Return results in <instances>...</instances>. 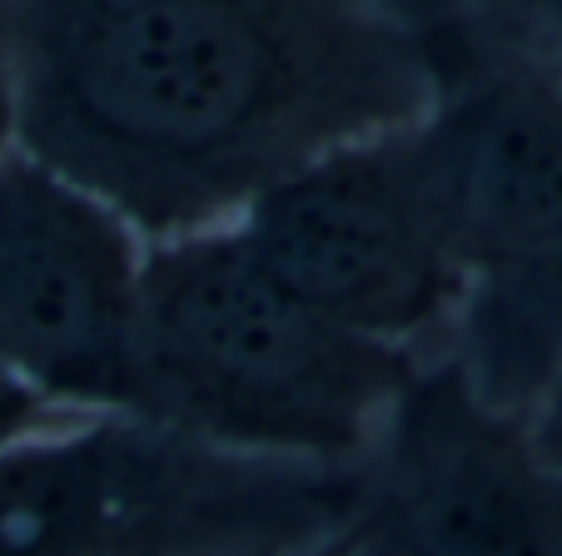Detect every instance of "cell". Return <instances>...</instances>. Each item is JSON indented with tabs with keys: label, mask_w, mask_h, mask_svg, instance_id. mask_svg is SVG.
<instances>
[{
	"label": "cell",
	"mask_w": 562,
	"mask_h": 556,
	"mask_svg": "<svg viewBox=\"0 0 562 556\" xmlns=\"http://www.w3.org/2000/svg\"><path fill=\"white\" fill-rule=\"evenodd\" d=\"M249 556H353V552H349V542H344V532L334 526V532L308 536V542H294V546H265V552H249Z\"/></svg>",
	"instance_id": "cell-11"
},
{
	"label": "cell",
	"mask_w": 562,
	"mask_h": 556,
	"mask_svg": "<svg viewBox=\"0 0 562 556\" xmlns=\"http://www.w3.org/2000/svg\"><path fill=\"white\" fill-rule=\"evenodd\" d=\"M483 21L562 84V0H473Z\"/></svg>",
	"instance_id": "cell-8"
},
{
	"label": "cell",
	"mask_w": 562,
	"mask_h": 556,
	"mask_svg": "<svg viewBox=\"0 0 562 556\" xmlns=\"http://www.w3.org/2000/svg\"><path fill=\"white\" fill-rule=\"evenodd\" d=\"M339 532L353 556H562V467L532 412L483 398L443 353L353 457Z\"/></svg>",
	"instance_id": "cell-6"
},
{
	"label": "cell",
	"mask_w": 562,
	"mask_h": 556,
	"mask_svg": "<svg viewBox=\"0 0 562 556\" xmlns=\"http://www.w3.org/2000/svg\"><path fill=\"white\" fill-rule=\"evenodd\" d=\"M532 432H538L542 452L562 467V373L552 378V388L542 393V402L532 408Z\"/></svg>",
	"instance_id": "cell-10"
},
{
	"label": "cell",
	"mask_w": 562,
	"mask_h": 556,
	"mask_svg": "<svg viewBox=\"0 0 562 556\" xmlns=\"http://www.w3.org/2000/svg\"><path fill=\"white\" fill-rule=\"evenodd\" d=\"M234 224L334 324L414 353L428 333H453L468 263L424 110L314 155Z\"/></svg>",
	"instance_id": "cell-5"
},
{
	"label": "cell",
	"mask_w": 562,
	"mask_h": 556,
	"mask_svg": "<svg viewBox=\"0 0 562 556\" xmlns=\"http://www.w3.org/2000/svg\"><path fill=\"white\" fill-rule=\"evenodd\" d=\"M149 239L65 169L0 155V358L60 412H125Z\"/></svg>",
	"instance_id": "cell-7"
},
{
	"label": "cell",
	"mask_w": 562,
	"mask_h": 556,
	"mask_svg": "<svg viewBox=\"0 0 562 556\" xmlns=\"http://www.w3.org/2000/svg\"><path fill=\"white\" fill-rule=\"evenodd\" d=\"M414 31L463 234L468 294L448 333L477 393L532 412L562 373V84L473 0H383Z\"/></svg>",
	"instance_id": "cell-3"
},
{
	"label": "cell",
	"mask_w": 562,
	"mask_h": 556,
	"mask_svg": "<svg viewBox=\"0 0 562 556\" xmlns=\"http://www.w3.org/2000/svg\"><path fill=\"white\" fill-rule=\"evenodd\" d=\"M15 145V90H11V65L0 50V155Z\"/></svg>",
	"instance_id": "cell-12"
},
{
	"label": "cell",
	"mask_w": 562,
	"mask_h": 556,
	"mask_svg": "<svg viewBox=\"0 0 562 556\" xmlns=\"http://www.w3.org/2000/svg\"><path fill=\"white\" fill-rule=\"evenodd\" d=\"M15 145L149 243L229 224L314 155L428 105L383 0H11Z\"/></svg>",
	"instance_id": "cell-1"
},
{
	"label": "cell",
	"mask_w": 562,
	"mask_h": 556,
	"mask_svg": "<svg viewBox=\"0 0 562 556\" xmlns=\"http://www.w3.org/2000/svg\"><path fill=\"white\" fill-rule=\"evenodd\" d=\"M60 418H75V412H60L45 393H35L31 383L0 358V447L35 428H50V422H60Z\"/></svg>",
	"instance_id": "cell-9"
},
{
	"label": "cell",
	"mask_w": 562,
	"mask_h": 556,
	"mask_svg": "<svg viewBox=\"0 0 562 556\" xmlns=\"http://www.w3.org/2000/svg\"><path fill=\"white\" fill-rule=\"evenodd\" d=\"M414 373V348L334 324L234 219L149 243L125 408L135 418L234 457L344 467Z\"/></svg>",
	"instance_id": "cell-2"
},
{
	"label": "cell",
	"mask_w": 562,
	"mask_h": 556,
	"mask_svg": "<svg viewBox=\"0 0 562 556\" xmlns=\"http://www.w3.org/2000/svg\"><path fill=\"white\" fill-rule=\"evenodd\" d=\"M353 462L234 457L135 412H75L0 447V556H249L344 522Z\"/></svg>",
	"instance_id": "cell-4"
}]
</instances>
